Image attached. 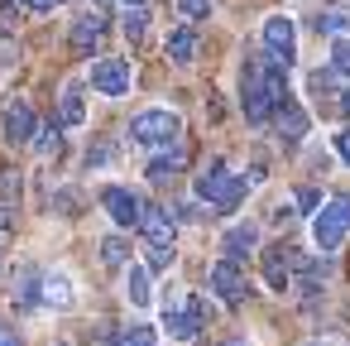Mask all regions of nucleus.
Segmentation results:
<instances>
[{"mask_svg":"<svg viewBox=\"0 0 350 346\" xmlns=\"http://www.w3.org/2000/svg\"><path fill=\"white\" fill-rule=\"evenodd\" d=\"M278 97H288L283 68H273V63H245V77H240V106H245L250 125H269Z\"/></svg>","mask_w":350,"mask_h":346,"instance_id":"nucleus-1","label":"nucleus"},{"mask_svg":"<svg viewBox=\"0 0 350 346\" xmlns=\"http://www.w3.org/2000/svg\"><path fill=\"white\" fill-rule=\"evenodd\" d=\"M245 188H250V178L230 173L221 159L197 173V202H206V207H216V212H235L240 197H245Z\"/></svg>","mask_w":350,"mask_h":346,"instance_id":"nucleus-2","label":"nucleus"},{"mask_svg":"<svg viewBox=\"0 0 350 346\" xmlns=\"http://www.w3.org/2000/svg\"><path fill=\"white\" fill-rule=\"evenodd\" d=\"M139 231H144V245H149V269H168L173 264V240H178V226L163 207H139Z\"/></svg>","mask_w":350,"mask_h":346,"instance_id":"nucleus-3","label":"nucleus"},{"mask_svg":"<svg viewBox=\"0 0 350 346\" xmlns=\"http://www.w3.org/2000/svg\"><path fill=\"white\" fill-rule=\"evenodd\" d=\"M345 236H350V197L340 193V197H331L312 212V240H317V250L331 255V250L345 245Z\"/></svg>","mask_w":350,"mask_h":346,"instance_id":"nucleus-4","label":"nucleus"},{"mask_svg":"<svg viewBox=\"0 0 350 346\" xmlns=\"http://www.w3.org/2000/svg\"><path fill=\"white\" fill-rule=\"evenodd\" d=\"M178 135H183V116H178V111H163V106L139 111V116L130 121V140H135V145H144V149L173 145Z\"/></svg>","mask_w":350,"mask_h":346,"instance_id":"nucleus-5","label":"nucleus"},{"mask_svg":"<svg viewBox=\"0 0 350 346\" xmlns=\"http://www.w3.org/2000/svg\"><path fill=\"white\" fill-rule=\"evenodd\" d=\"M202 327H206V303L202 298H173L163 308V332L173 341H197Z\"/></svg>","mask_w":350,"mask_h":346,"instance_id":"nucleus-6","label":"nucleus"},{"mask_svg":"<svg viewBox=\"0 0 350 346\" xmlns=\"http://www.w3.org/2000/svg\"><path fill=\"white\" fill-rule=\"evenodd\" d=\"M264 53L273 68H293L297 63V25L288 15H269L264 20Z\"/></svg>","mask_w":350,"mask_h":346,"instance_id":"nucleus-7","label":"nucleus"},{"mask_svg":"<svg viewBox=\"0 0 350 346\" xmlns=\"http://www.w3.org/2000/svg\"><path fill=\"white\" fill-rule=\"evenodd\" d=\"M206 279H211V293H216L226 308H240V303H245V288H250V284H245V274H240L235 260H216V264L206 269Z\"/></svg>","mask_w":350,"mask_h":346,"instance_id":"nucleus-8","label":"nucleus"},{"mask_svg":"<svg viewBox=\"0 0 350 346\" xmlns=\"http://www.w3.org/2000/svg\"><path fill=\"white\" fill-rule=\"evenodd\" d=\"M0 135H5L10 145H34V135H39V121H34V106L29 101H10L5 106V116H0Z\"/></svg>","mask_w":350,"mask_h":346,"instance_id":"nucleus-9","label":"nucleus"},{"mask_svg":"<svg viewBox=\"0 0 350 346\" xmlns=\"http://www.w3.org/2000/svg\"><path fill=\"white\" fill-rule=\"evenodd\" d=\"M92 87H96V97H125L130 92V63L125 58H96V68H92Z\"/></svg>","mask_w":350,"mask_h":346,"instance_id":"nucleus-10","label":"nucleus"},{"mask_svg":"<svg viewBox=\"0 0 350 346\" xmlns=\"http://www.w3.org/2000/svg\"><path fill=\"white\" fill-rule=\"evenodd\" d=\"M101 207L111 212L116 226H139V207H144V202H139L130 188H116V183H111V188H101Z\"/></svg>","mask_w":350,"mask_h":346,"instance_id":"nucleus-11","label":"nucleus"},{"mask_svg":"<svg viewBox=\"0 0 350 346\" xmlns=\"http://www.w3.org/2000/svg\"><path fill=\"white\" fill-rule=\"evenodd\" d=\"M264 279H269L273 293L293 288V245H269L264 250Z\"/></svg>","mask_w":350,"mask_h":346,"instance_id":"nucleus-12","label":"nucleus"},{"mask_svg":"<svg viewBox=\"0 0 350 346\" xmlns=\"http://www.w3.org/2000/svg\"><path fill=\"white\" fill-rule=\"evenodd\" d=\"M273 116H278V130H283V140H288V145H297V140L307 135V111L293 101V92L273 101Z\"/></svg>","mask_w":350,"mask_h":346,"instance_id":"nucleus-13","label":"nucleus"},{"mask_svg":"<svg viewBox=\"0 0 350 346\" xmlns=\"http://www.w3.org/2000/svg\"><path fill=\"white\" fill-rule=\"evenodd\" d=\"M39 303H44V308H58V312H68V308L77 303V293H72V279H68V274H39Z\"/></svg>","mask_w":350,"mask_h":346,"instance_id":"nucleus-14","label":"nucleus"},{"mask_svg":"<svg viewBox=\"0 0 350 346\" xmlns=\"http://www.w3.org/2000/svg\"><path fill=\"white\" fill-rule=\"evenodd\" d=\"M259 245V226L254 221H240V226H230L226 236H221V250H226V260H250V250Z\"/></svg>","mask_w":350,"mask_h":346,"instance_id":"nucleus-15","label":"nucleus"},{"mask_svg":"<svg viewBox=\"0 0 350 346\" xmlns=\"http://www.w3.org/2000/svg\"><path fill=\"white\" fill-rule=\"evenodd\" d=\"M101 34H106V15H82L77 25H72V53H92L96 44H101Z\"/></svg>","mask_w":350,"mask_h":346,"instance_id":"nucleus-16","label":"nucleus"},{"mask_svg":"<svg viewBox=\"0 0 350 346\" xmlns=\"http://www.w3.org/2000/svg\"><path fill=\"white\" fill-rule=\"evenodd\" d=\"M87 121V97H82V87L72 82V87H63V97H58V125L63 130H77Z\"/></svg>","mask_w":350,"mask_h":346,"instance_id":"nucleus-17","label":"nucleus"},{"mask_svg":"<svg viewBox=\"0 0 350 346\" xmlns=\"http://www.w3.org/2000/svg\"><path fill=\"white\" fill-rule=\"evenodd\" d=\"M163 53H168L173 63H183V68H187V63L197 58V29H192V25L173 29V34H168V44H163Z\"/></svg>","mask_w":350,"mask_h":346,"instance_id":"nucleus-18","label":"nucleus"},{"mask_svg":"<svg viewBox=\"0 0 350 346\" xmlns=\"http://www.w3.org/2000/svg\"><path fill=\"white\" fill-rule=\"evenodd\" d=\"M125 298H130L135 308H149V303H154V288H149V269H144V264H130V269H125Z\"/></svg>","mask_w":350,"mask_h":346,"instance_id":"nucleus-19","label":"nucleus"},{"mask_svg":"<svg viewBox=\"0 0 350 346\" xmlns=\"http://www.w3.org/2000/svg\"><path fill=\"white\" fill-rule=\"evenodd\" d=\"M39 303V269H25L15 279V308H34Z\"/></svg>","mask_w":350,"mask_h":346,"instance_id":"nucleus-20","label":"nucleus"},{"mask_svg":"<svg viewBox=\"0 0 350 346\" xmlns=\"http://www.w3.org/2000/svg\"><path fill=\"white\" fill-rule=\"evenodd\" d=\"M317 29H321V34H331V39H340V34H350V15L331 5V10H321V15H317Z\"/></svg>","mask_w":350,"mask_h":346,"instance_id":"nucleus-21","label":"nucleus"},{"mask_svg":"<svg viewBox=\"0 0 350 346\" xmlns=\"http://www.w3.org/2000/svg\"><path fill=\"white\" fill-rule=\"evenodd\" d=\"M120 29H125V39H130V44H139V39H144V29H149V10H144V5H139V10L130 5V10H125V25H120Z\"/></svg>","mask_w":350,"mask_h":346,"instance_id":"nucleus-22","label":"nucleus"},{"mask_svg":"<svg viewBox=\"0 0 350 346\" xmlns=\"http://www.w3.org/2000/svg\"><path fill=\"white\" fill-rule=\"evenodd\" d=\"M178 169H183V154L173 149V154H159V159L149 164V178H154V183H168V178L178 173Z\"/></svg>","mask_w":350,"mask_h":346,"instance_id":"nucleus-23","label":"nucleus"},{"mask_svg":"<svg viewBox=\"0 0 350 346\" xmlns=\"http://www.w3.org/2000/svg\"><path fill=\"white\" fill-rule=\"evenodd\" d=\"M34 149H39V154H58V149H63V125L53 121L49 130H39V135H34Z\"/></svg>","mask_w":350,"mask_h":346,"instance_id":"nucleus-24","label":"nucleus"},{"mask_svg":"<svg viewBox=\"0 0 350 346\" xmlns=\"http://www.w3.org/2000/svg\"><path fill=\"white\" fill-rule=\"evenodd\" d=\"M331 73H345V77H350V34H340V39L331 44Z\"/></svg>","mask_w":350,"mask_h":346,"instance_id":"nucleus-25","label":"nucleus"},{"mask_svg":"<svg viewBox=\"0 0 350 346\" xmlns=\"http://www.w3.org/2000/svg\"><path fill=\"white\" fill-rule=\"evenodd\" d=\"M120 346H154V327H144V322H135V327H125V336H120Z\"/></svg>","mask_w":350,"mask_h":346,"instance_id":"nucleus-26","label":"nucleus"},{"mask_svg":"<svg viewBox=\"0 0 350 346\" xmlns=\"http://www.w3.org/2000/svg\"><path fill=\"white\" fill-rule=\"evenodd\" d=\"M293 202H297V212H317V207H321V193H317V188H297Z\"/></svg>","mask_w":350,"mask_h":346,"instance_id":"nucleus-27","label":"nucleus"},{"mask_svg":"<svg viewBox=\"0 0 350 346\" xmlns=\"http://www.w3.org/2000/svg\"><path fill=\"white\" fill-rule=\"evenodd\" d=\"M178 10H183L187 20H206V15H211V0H178Z\"/></svg>","mask_w":350,"mask_h":346,"instance_id":"nucleus-28","label":"nucleus"},{"mask_svg":"<svg viewBox=\"0 0 350 346\" xmlns=\"http://www.w3.org/2000/svg\"><path fill=\"white\" fill-rule=\"evenodd\" d=\"M101 250H106V260H111V264H125V245H120L116 236H111V240H106Z\"/></svg>","mask_w":350,"mask_h":346,"instance_id":"nucleus-29","label":"nucleus"},{"mask_svg":"<svg viewBox=\"0 0 350 346\" xmlns=\"http://www.w3.org/2000/svg\"><path fill=\"white\" fill-rule=\"evenodd\" d=\"M331 145H336V154L350 164V130H336V135H331Z\"/></svg>","mask_w":350,"mask_h":346,"instance_id":"nucleus-30","label":"nucleus"},{"mask_svg":"<svg viewBox=\"0 0 350 346\" xmlns=\"http://www.w3.org/2000/svg\"><path fill=\"white\" fill-rule=\"evenodd\" d=\"M20 5H25L29 15H49V10L58 5V0H20Z\"/></svg>","mask_w":350,"mask_h":346,"instance_id":"nucleus-31","label":"nucleus"},{"mask_svg":"<svg viewBox=\"0 0 350 346\" xmlns=\"http://www.w3.org/2000/svg\"><path fill=\"white\" fill-rule=\"evenodd\" d=\"M10 226H15V217H10V207H0V236H5Z\"/></svg>","mask_w":350,"mask_h":346,"instance_id":"nucleus-32","label":"nucleus"},{"mask_svg":"<svg viewBox=\"0 0 350 346\" xmlns=\"http://www.w3.org/2000/svg\"><path fill=\"white\" fill-rule=\"evenodd\" d=\"M0 346H20V341H15V336H10L5 327H0Z\"/></svg>","mask_w":350,"mask_h":346,"instance_id":"nucleus-33","label":"nucleus"},{"mask_svg":"<svg viewBox=\"0 0 350 346\" xmlns=\"http://www.w3.org/2000/svg\"><path fill=\"white\" fill-rule=\"evenodd\" d=\"M340 111H345V116H350V92H345V97H340Z\"/></svg>","mask_w":350,"mask_h":346,"instance_id":"nucleus-34","label":"nucleus"}]
</instances>
